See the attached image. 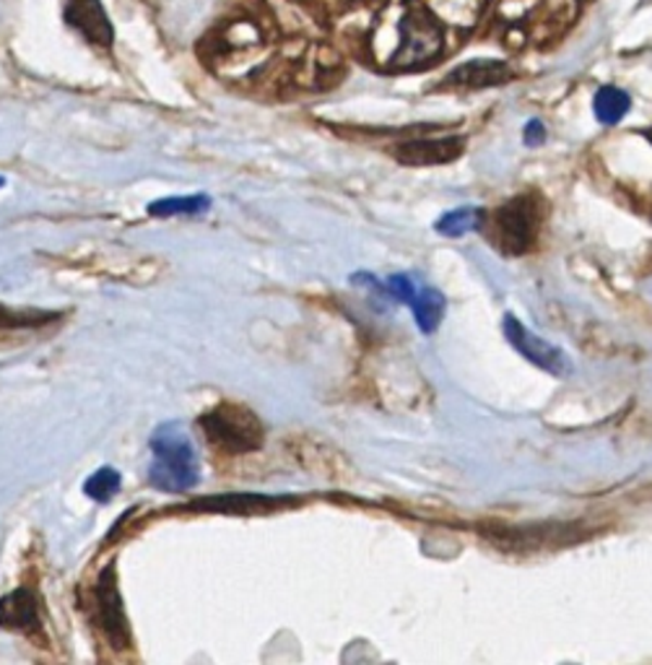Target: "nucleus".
Instances as JSON below:
<instances>
[{
    "instance_id": "obj_4",
    "label": "nucleus",
    "mask_w": 652,
    "mask_h": 665,
    "mask_svg": "<svg viewBox=\"0 0 652 665\" xmlns=\"http://www.w3.org/2000/svg\"><path fill=\"white\" fill-rule=\"evenodd\" d=\"M439 50H442L439 26L424 11H411L401 24V45L390 65L392 68H416L437 58Z\"/></svg>"
},
{
    "instance_id": "obj_13",
    "label": "nucleus",
    "mask_w": 652,
    "mask_h": 665,
    "mask_svg": "<svg viewBox=\"0 0 652 665\" xmlns=\"http://www.w3.org/2000/svg\"><path fill=\"white\" fill-rule=\"evenodd\" d=\"M211 209L209 196H179V198H162L149 205L151 216H196L205 214Z\"/></svg>"
},
{
    "instance_id": "obj_19",
    "label": "nucleus",
    "mask_w": 652,
    "mask_h": 665,
    "mask_svg": "<svg viewBox=\"0 0 652 665\" xmlns=\"http://www.w3.org/2000/svg\"><path fill=\"white\" fill-rule=\"evenodd\" d=\"M3 185H5V179H3V177H0V188H3Z\"/></svg>"
},
{
    "instance_id": "obj_16",
    "label": "nucleus",
    "mask_w": 652,
    "mask_h": 665,
    "mask_svg": "<svg viewBox=\"0 0 652 665\" xmlns=\"http://www.w3.org/2000/svg\"><path fill=\"white\" fill-rule=\"evenodd\" d=\"M48 321H58V315H45V312H13L0 308V332H18L32 330L37 325H45Z\"/></svg>"
},
{
    "instance_id": "obj_2",
    "label": "nucleus",
    "mask_w": 652,
    "mask_h": 665,
    "mask_svg": "<svg viewBox=\"0 0 652 665\" xmlns=\"http://www.w3.org/2000/svg\"><path fill=\"white\" fill-rule=\"evenodd\" d=\"M201 427L226 452H250L263 442V424L242 405H218L201 418Z\"/></svg>"
},
{
    "instance_id": "obj_5",
    "label": "nucleus",
    "mask_w": 652,
    "mask_h": 665,
    "mask_svg": "<svg viewBox=\"0 0 652 665\" xmlns=\"http://www.w3.org/2000/svg\"><path fill=\"white\" fill-rule=\"evenodd\" d=\"M504 336H507V341L512 343V349H515L517 354L528 359V362H534L536 367L546 369L549 375H554V377H569L572 375L569 356L564 354L559 346L549 343L546 338L536 336L534 330L525 328V325L517 321V317H512V315L504 317Z\"/></svg>"
},
{
    "instance_id": "obj_12",
    "label": "nucleus",
    "mask_w": 652,
    "mask_h": 665,
    "mask_svg": "<svg viewBox=\"0 0 652 665\" xmlns=\"http://www.w3.org/2000/svg\"><path fill=\"white\" fill-rule=\"evenodd\" d=\"M629 104H631V99L627 91L616 89V86H603V89L595 95V102H593L595 117L601 120L603 125H616L618 120L629 112Z\"/></svg>"
},
{
    "instance_id": "obj_20",
    "label": "nucleus",
    "mask_w": 652,
    "mask_h": 665,
    "mask_svg": "<svg viewBox=\"0 0 652 665\" xmlns=\"http://www.w3.org/2000/svg\"><path fill=\"white\" fill-rule=\"evenodd\" d=\"M648 138H650V141H652V133H648Z\"/></svg>"
},
{
    "instance_id": "obj_7",
    "label": "nucleus",
    "mask_w": 652,
    "mask_h": 665,
    "mask_svg": "<svg viewBox=\"0 0 652 665\" xmlns=\"http://www.w3.org/2000/svg\"><path fill=\"white\" fill-rule=\"evenodd\" d=\"M65 24L99 45V48H110L112 45V24L104 13L99 0H65Z\"/></svg>"
},
{
    "instance_id": "obj_9",
    "label": "nucleus",
    "mask_w": 652,
    "mask_h": 665,
    "mask_svg": "<svg viewBox=\"0 0 652 665\" xmlns=\"http://www.w3.org/2000/svg\"><path fill=\"white\" fill-rule=\"evenodd\" d=\"M0 627L24 631V635L39 631V627H42V622H39V603L32 590L18 588L5 598H0Z\"/></svg>"
},
{
    "instance_id": "obj_10",
    "label": "nucleus",
    "mask_w": 652,
    "mask_h": 665,
    "mask_svg": "<svg viewBox=\"0 0 652 665\" xmlns=\"http://www.w3.org/2000/svg\"><path fill=\"white\" fill-rule=\"evenodd\" d=\"M512 76L510 68L504 63H497V60H474V63H465L461 68H455L450 73L448 84L457 86H494L504 84Z\"/></svg>"
},
{
    "instance_id": "obj_11",
    "label": "nucleus",
    "mask_w": 652,
    "mask_h": 665,
    "mask_svg": "<svg viewBox=\"0 0 652 665\" xmlns=\"http://www.w3.org/2000/svg\"><path fill=\"white\" fill-rule=\"evenodd\" d=\"M444 297L439 294L437 289H431V286H418L416 284V291L414 297H411L409 308L414 310V321L418 328H422V332H435L439 328V323H442L444 317Z\"/></svg>"
},
{
    "instance_id": "obj_15",
    "label": "nucleus",
    "mask_w": 652,
    "mask_h": 665,
    "mask_svg": "<svg viewBox=\"0 0 652 665\" xmlns=\"http://www.w3.org/2000/svg\"><path fill=\"white\" fill-rule=\"evenodd\" d=\"M120 474L115 468H99L97 474H91L84 484V494L95 502H110L112 497L120 491Z\"/></svg>"
},
{
    "instance_id": "obj_18",
    "label": "nucleus",
    "mask_w": 652,
    "mask_h": 665,
    "mask_svg": "<svg viewBox=\"0 0 652 665\" xmlns=\"http://www.w3.org/2000/svg\"><path fill=\"white\" fill-rule=\"evenodd\" d=\"M546 138V128L541 120H530L528 125H525V143L528 146H541Z\"/></svg>"
},
{
    "instance_id": "obj_3",
    "label": "nucleus",
    "mask_w": 652,
    "mask_h": 665,
    "mask_svg": "<svg viewBox=\"0 0 652 665\" xmlns=\"http://www.w3.org/2000/svg\"><path fill=\"white\" fill-rule=\"evenodd\" d=\"M541 201L536 196H521L497 211L494 216V242L510 255L534 248L538 229H541Z\"/></svg>"
},
{
    "instance_id": "obj_8",
    "label": "nucleus",
    "mask_w": 652,
    "mask_h": 665,
    "mask_svg": "<svg viewBox=\"0 0 652 665\" xmlns=\"http://www.w3.org/2000/svg\"><path fill=\"white\" fill-rule=\"evenodd\" d=\"M463 138H424V141H409L401 143L392 156L405 166H431L452 162L461 156Z\"/></svg>"
},
{
    "instance_id": "obj_17",
    "label": "nucleus",
    "mask_w": 652,
    "mask_h": 665,
    "mask_svg": "<svg viewBox=\"0 0 652 665\" xmlns=\"http://www.w3.org/2000/svg\"><path fill=\"white\" fill-rule=\"evenodd\" d=\"M414 291H416V284L403 274L390 276L388 284H385V294H388L390 299H396V302H401V304H409L411 297H414Z\"/></svg>"
},
{
    "instance_id": "obj_6",
    "label": "nucleus",
    "mask_w": 652,
    "mask_h": 665,
    "mask_svg": "<svg viewBox=\"0 0 652 665\" xmlns=\"http://www.w3.org/2000/svg\"><path fill=\"white\" fill-rule=\"evenodd\" d=\"M95 611L97 624L102 627L104 637L112 642V648H128V622H125L123 598H120L115 564H110V567L102 572V577H99L95 590Z\"/></svg>"
},
{
    "instance_id": "obj_1",
    "label": "nucleus",
    "mask_w": 652,
    "mask_h": 665,
    "mask_svg": "<svg viewBox=\"0 0 652 665\" xmlns=\"http://www.w3.org/2000/svg\"><path fill=\"white\" fill-rule=\"evenodd\" d=\"M151 455L154 457L149 465V481L156 489L183 494V491L196 489L201 481V461L183 424H162L151 437Z\"/></svg>"
},
{
    "instance_id": "obj_14",
    "label": "nucleus",
    "mask_w": 652,
    "mask_h": 665,
    "mask_svg": "<svg viewBox=\"0 0 652 665\" xmlns=\"http://www.w3.org/2000/svg\"><path fill=\"white\" fill-rule=\"evenodd\" d=\"M484 211L474 209V205H463V209L450 211L437 222V231L444 237H463L468 231H474L476 226H481Z\"/></svg>"
}]
</instances>
